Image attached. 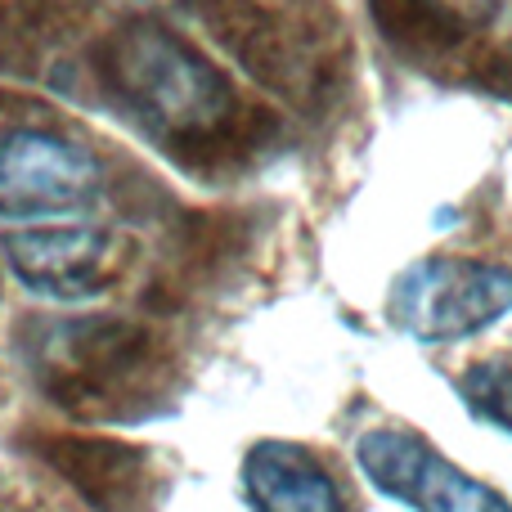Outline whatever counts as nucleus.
<instances>
[{
    "mask_svg": "<svg viewBox=\"0 0 512 512\" xmlns=\"http://www.w3.org/2000/svg\"><path fill=\"white\" fill-rule=\"evenodd\" d=\"M243 481H248V495L261 512H346L337 481L297 445H252L248 463H243Z\"/></svg>",
    "mask_w": 512,
    "mask_h": 512,
    "instance_id": "obj_7",
    "label": "nucleus"
},
{
    "mask_svg": "<svg viewBox=\"0 0 512 512\" xmlns=\"http://www.w3.org/2000/svg\"><path fill=\"white\" fill-rule=\"evenodd\" d=\"M0 248L27 288L54 301H90L113 288L126 270V243L95 225L14 230L0 239Z\"/></svg>",
    "mask_w": 512,
    "mask_h": 512,
    "instance_id": "obj_4",
    "label": "nucleus"
},
{
    "mask_svg": "<svg viewBox=\"0 0 512 512\" xmlns=\"http://www.w3.org/2000/svg\"><path fill=\"white\" fill-rule=\"evenodd\" d=\"M512 310V270L495 261L432 256L391 283L387 315L418 342H454L499 324Z\"/></svg>",
    "mask_w": 512,
    "mask_h": 512,
    "instance_id": "obj_2",
    "label": "nucleus"
},
{
    "mask_svg": "<svg viewBox=\"0 0 512 512\" xmlns=\"http://www.w3.org/2000/svg\"><path fill=\"white\" fill-rule=\"evenodd\" d=\"M140 351V337L126 324H59L45 337L36 369L63 409L99 414V405L117 400V391L135 378Z\"/></svg>",
    "mask_w": 512,
    "mask_h": 512,
    "instance_id": "obj_6",
    "label": "nucleus"
},
{
    "mask_svg": "<svg viewBox=\"0 0 512 512\" xmlns=\"http://www.w3.org/2000/svg\"><path fill=\"white\" fill-rule=\"evenodd\" d=\"M99 72L113 95L167 140L207 135L230 117L234 90L194 45L162 23H126L99 50Z\"/></svg>",
    "mask_w": 512,
    "mask_h": 512,
    "instance_id": "obj_1",
    "label": "nucleus"
},
{
    "mask_svg": "<svg viewBox=\"0 0 512 512\" xmlns=\"http://www.w3.org/2000/svg\"><path fill=\"white\" fill-rule=\"evenodd\" d=\"M99 167L86 149L54 131H9L0 140V212L50 216L90 203Z\"/></svg>",
    "mask_w": 512,
    "mask_h": 512,
    "instance_id": "obj_5",
    "label": "nucleus"
},
{
    "mask_svg": "<svg viewBox=\"0 0 512 512\" xmlns=\"http://www.w3.org/2000/svg\"><path fill=\"white\" fill-rule=\"evenodd\" d=\"M355 459L382 495L400 499L414 512H512L499 490L468 477L445 454H436L427 441H418L414 432H400V427L364 432L355 445Z\"/></svg>",
    "mask_w": 512,
    "mask_h": 512,
    "instance_id": "obj_3",
    "label": "nucleus"
},
{
    "mask_svg": "<svg viewBox=\"0 0 512 512\" xmlns=\"http://www.w3.org/2000/svg\"><path fill=\"white\" fill-rule=\"evenodd\" d=\"M463 396L477 409L486 423L512 432V364H477V369L463 378Z\"/></svg>",
    "mask_w": 512,
    "mask_h": 512,
    "instance_id": "obj_8",
    "label": "nucleus"
}]
</instances>
